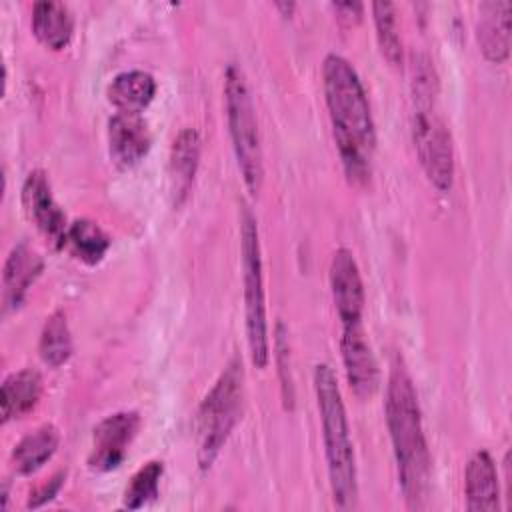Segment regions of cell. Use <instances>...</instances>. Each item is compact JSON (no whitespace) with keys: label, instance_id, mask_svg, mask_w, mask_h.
<instances>
[{"label":"cell","instance_id":"18","mask_svg":"<svg viewBox=\"0 0 512 512\" xmlns=\"http://www.w3.org/2000/svg\"><path fill=\"white\" fill-rule=\"evenodd\" d=\"M40 396H42V376L38 370L22 368L18 372L8 374L2 382V394H0L2 422L6 424L34 410Z\"/></svg>","mask_w":512,"mask_h":512},{"label":"cell","instance_id":"7","mask_svg":"<svg viewBox=\"0 0 512 512\" xmlns=\"http://www.w3.org/2000/svg\"><path fill=\"white\" fill-rule=\"evenodd\" d=\"M240 252H242V282H244L246 342H248L252 364L262 370L270 360V340H268V322H266V296H264L258 226L250 208H244L240 216Z\"/></svg>","mask_w":512,"mask_h":512},{"label":"cell","instance_id":"21","mask_svg":"<svg viewBox=\"0 0 512 512\" xmlns=\"http://www.w3.org/2000/svg\"><path fill=\"white\" fill-rule=\"evenodd\" d=\"M66 244L80 262L96 266L110 248V236L96 222L80 218L68 224Z\"/></svg>","mask_w":512,"mask_h":512},{"label":"cell","instance_id":"28","mask_svg":"<svg viewBox=\"0 0 512 512\" xmlns=\"http://www.w3.org/2000/svg\"><path fill=\"white\" fill-rule=\"evenodd\" d=\"M8 506V484H2V508Z\"/></svg>","mask_w":512,"mask_h":512},{"label":"cell","instance_id":"11","mask_svg":"<svg viewBox=\"0 0 512 512\" xmlns=\"http://www.w3.org/2000/svg\"><path fill=\"white\" fill-rule=\"evenodd\" d=\"M340 350H342L346 380L354 396L360 400L374 396L380 384V370H378L374 352L366 340L362 324L342 326Z\"/></svg>","mask_w":512,"mask_h":512},{"label":"cell","instance_id":"23","mask_svg":"<svg viewBox=\"0 0 512 512\" xmlns=\"http://www.w3.org/2000/svg\"><path fill=\"white\" fill-rule=\"evenodd\" d=\"M372 18L382 56L390 66L398 68L402 64V40L396 26V6L392 2H374Z\"/></svg>","mask_w":512,"mask_h":512},{"label":"cell","instance_id":"24","mask_svg":"<svg viewBox=\"0 0 512 512\" xmlns=\"http://www.w3.org/2000/svg\"><path fill=\"white\" fill-rule=\"evenodd\" d=\"M162 462L158 460H150L146 462L132 478L130 484L124 490V508L128 510H138L144 508L146 504L154 502L158 498V486H160V478H162Z\"/></svg>","mask_w":512,"mask_h":512},{"label":"cell","instance_id":"22","mask_svg":"<svg viewBox=\"0 0 512 512\" xmlns=\"http://www.w3.org/2000/svg\"><path fill=\"white\" fill-rule=\"evenodd\" d=\"M38 352H40L42 362L50 368H58V366H62L70 360V356H72V334H70L64 312L56 310L46 318L44 328L40 332Z\"/></svg>","mask_w":512,"mask_h":512},{"label":"cell","instance_id":"6","mask_svg":"<svg viewBox=\"0 0 512 512\" xmlns=\"http://www.w3.org/2000/svg\"><path fill=\"white\" fill-rule=\"evenodd\" d=\"M224 106L242 180L250 194H258L264 178L260 132L246 76L236 64H230L224 72Z\"/></svg>","mask_w":512,"mask_h":512},{"label":"cell","instance_id":"2","mask_svg":"<svg viewBox=\"0 0 512 512\" xmlns=\"http://www.w3.org/2000/svg\"><path fill=\"white\" fill-rule=\"evenodd\" d=\"M384 412L404 500L408 508L418 510L428 498L430 452L422 428L418 396L400 358L390 366Z\"/></svg>","mask_w":512,"mask_h":512},{"label":"cell","instance_id":"16","mask_svg":"<svg viewBox=\"0 0 512 512\" xmlns=\"http://www.w3.org/2000/svg\"><path fill=\"white\" fill-rule=\"evenodd\" d=\"M202 140L194 128H184L174 138L168 158V176H170V194L174 204L180 206L194 182L198 164H200Z\"/></svg>","mask_w":512,"mask_h":512},{"label":"cell","instance_id":"1","mask_svg":"<svg viewBox=\"0 0 512 512\" xmlns=\"http://www.w3.org/2000/svg\"><path fill=\"white\" fill-rule=\"evenodd\" d=\"M322 86L344 172L352 184H364L370 178L376 150V130L366 90L352 64L338 54L324 58Z\"/></svg>","mask_w":512,"mask_h":512},{"label":"cell","instance_id":"25","mask_svg":"<svg viewBox=\"0 0 512 512\" xmlns=\"http://www.w3.org/2000/svg\"><path fill=\"white\" fill-rule=\"evenodd\" d=\"M64 478H66L64 472H58V474H54L50 480H46V482H42L40 486H36V488L30 492L26 506H28V508H40V506H44L46 502H50V500L60 492V488H62V484H64Z\"/></svg>","mask_w":512,"mask_h":512},{"label":"cell","instance_id":"12","mask_svg":"<svg viewBox=\"0 0 512 512\" xmlns=\"http://www.w3.org/2000/svg\"><path fill=\"white\" fill-rule=\"evenodd\" d=\"M150 144V130L140 114L116 112L108 120V152L116 166H136L148 154Z\"/></svg>","mask_w":512,"mask_h":512},{"label":"cell","instance_id":"4","mask_svg":"<svg viewBox=\"0 0 512 512\" xmlns=\"http://www.w3.org/2000/svg\"><path fill=\"white\" fill-rule=\"evenodd\" d=\"M314 392L322 422L332 498L340 510H352L358 500L356 458L338 380L328 364L314 368Z\"/></svg>","mask_w":512,"mask_h":512},{"label":"cell","instance_id":"27","mask_svg":"<svg viewBox=\"0 0 512 512\" xmlns=\"http://www.w3.org/2000/svg\"><path fill=\"white\" fill-rule=\"evenodd\" d=\"M276 8L282 10V16H292V12L296 10L294 2H276Z\"/></svg>","mask_w":512,"mask_h":512},{"label":"cell","instance_id":"20","mask_svg":"<svg viewBox=\"0 0 512 512\" xmlns=\"http://www.w3.org/2000/svg\"><path fill=\"white\" fill-rule=\"evenodd\" d=\"M60 432L54 424H42L28 432L12 450V464L18 474L30 476L38 472L58 450Z\"/></svg>","mask_w":512,"mask_h":512},{"label":"cell","instance_id":"8","mask_svg":"<svg viewBox=\"0 0 512 512\" xmlns=\"http://www.w3.org/2000/svg\"><path fill=\"white\" fill-rule=\"evenodd\" d=\"M140 428V416L134 410L114 412L102 418L92 430V450L88 466L96 472L116 470L134 442Z\"/></svg>","mask_w":512,"mask_h":512},{"label":"cell","instance_id":"15","mask_svg":"<svg viewBox=\"0 0 512 512\" xmlns=\"http://www.w3.org/2000/svg\"><path fill=\"white\" fill-rule=\"evenodd\" d=\"M466 508L470 512H494L500 508L498 472L492 456L486 450H478L466 464L464 474Z\"/></svg>","mask_w":512,"mask_h":512},{"label":"cell","instance_id":"14","mask_svg":"<svg viewBox=\"0 0 512 512\" xmlns=\"http://www.w3.org/2000/svg\"><path fill=\"white\" fill-rule=\"evenodd\" d=\"M510 12L508 0L482 2L478 6L476 38L488 62L502 64L510 56Z\"/></svg>","mask_w":512,"mask_h":512},{"label":"cell","instance_id":"3","mask_svg":"<svg viewBox=\"0 0 512 512\" xmlns=\"http://www.w3.org/2000/svg\"><path fill=\"white\" fill-rule=\"evenodd\" d=\"M412 138L430 184L448 192L454 182V148L438 108V76L426 54L412 56Z\"/></svg>","mask_w":512,"mask_h":512},{"label":"cell","instance_id":"26","mask_svg":"<svg viewBox=\"0 0 512 512\" xmlns=\"http://www.w3.org/2000/svg\"><path fill=\"white\" fill-rule=\"evenodd\" d=\"M330 6L336 14V20L342 26H354L362 20V14H364V4L362 2H332Z\"/></svg>","mask_w":512,"mask_h":512},{"label":"cell","instance_id":"13","mask_svg":"<svg viewBox=\"0 0 512 512\" xmlns=\"http://www.w3.org/2000/svg\"><path fill=\"white\" fill-rule=\"evenodd\" d=\"M42 270V256L26 242H20L10 250L2 270V302L6 312L20 308L30 286L36 282Z\"/></svg>","mask_w":512,"mask_h":512},{"label":"cell","instance_id":"5","mask_svg":"<svg viewBox=\"0 0 512 512\" xmlns=\"http://www.w3.org/2000/svg\"><path fill=\"white\" fill-rule=\"evenodd\" d=\"M244 370L232 358L196 410V460L200 470H208L228 442L242 410Z\"/></svg>","mask_w":512,"mask_h":512},{"label":"cell","instance_id":"10","mask_svg":"<svg viewBox=\"0 0 512 512\" xmlns=\"http://www.w3.org/2000/svg\"><path fill=\"white\" fill-rule=\"evenodd\" d=\"M330 292L332 302L342 320V326L362 324L364 312V282L360 276V268L354 260V254L348 248H338L332 254L330 270Z\"/></svg>","mask_w":512,"mask_h":512},{"label":"cell","instance_id":"17","mask_svg":"<svg viewBox=\"0 0 512 512\" xmlns=\"http://www.w3.org/2000/svg\"><path fill=\"white\" fill-rule=\"evenodd\" d=\"M32 34L50 50H62L74 34V16L64 2L42 0L32 6Z\"/></svg>","mask_w":512,"mask_h":512},{"label":"cell","instance_id":"19","mask_svg":"<svg viewBox=\"0 0 512 512\" xmlns=\"http://www.w3.org/2000/svg\"><path fill=\"white\" fill-rule=\"evenodd\" d=\"M156 82L144 70H126L112 78L106 96L118 112L140 114L154 98Z\"/></svg>","mask_w":512,"mask_h":512},{"label":"cell","instance_id":"9","mask_svg":"<svg viewBox=\"0 0 512 512\" xmlns=\"http://www.w3.org/2000/svg\"><path fill=\"white\" fill-rule=\"evenodd\" d=\"M22 206L52 248L66 246V216L52 196V186L44 170H32L22 184Z\"/></svg>","mask_w":512,"mask_h":512}]
</instances>
